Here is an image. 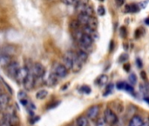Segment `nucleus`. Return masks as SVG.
I'll list each match as a JSON object with an SVG mask.
<instances>
[{
  "instance_id": "nucleus-1",
  "label": "nucleus",
  "mask_w": 149,
  "mask_h": 126,
  "mask_svg": "<svg viewBox=\"0 0 149 126\" xmlns=\"http://www.w3.org/2000/svg\"><path fill=\"white\" fill-rule=\"evenodd\" d=\"M77 59V55L76 53L72 52V51H68L66 52L64 56H63V65L68 69V70H72L74 61Z\"/></svg>"
},
{
  "instance_id": "nucleus-2",
  "label": "nucleus",
  "mask_w": 149,
  "mask_h": 126,
  "mask_svg": "<svg viewBox=\"0 0 149 126\" xmlns=\"http://www.w3.org/2000/svg\"><path fill=\"white\" fill-rule=\"evenodd\" d=\"M3 118H4L8 122H10L13 126L18 123V118H17L15 111L13 110V108L9 107V106L3 111Z\"/></svg>"
},
{
  "instance_id": "nucleus-3",
  "label": "nucleus",
  "mask_w": 149,
  "mask_h": 126,
  "mask_svg": "<svg viewBox=\"0 0 149 126\" xmlns=\"http://www.w3.org/2000/svg\"><path fill=\"white\" fill-rule=\"evenodd\" d=\"M30 71L35 76L36 80L43 78L45 76V69L44 66L40 63L32 64V66L30 68Z\"/></svg>"
},
{
  "instance_id": "nucleus-4",
  "label": "nucleus",
  "mask_w": 149,
  "mask_h": 126,
  "mask_svg": "<svg viewBox=\"0 0 149 126\" xmlns=\"http://www.w3.org/2000/svg\"><path fill=\"white\" fill-rule=\"evenodd\" d=\"M105 121L110 125H115L117 123H118V117L117 115L115 114V112L113 111H112L111 109L107 108L104 111V118Z\"/></svg>"
},
{
  "instance_id": "nucleus-5",
  "label": "nucleus",
  "mask_w": 149,
  "mask_h": 126,
  "mask_svg": "<svg viewBox=\"0 0 149 126\" xmlns=\"http://www.w3.org/2000/svg\"><path fill=\"white\" fill-rule=\"evenodd\" d=\"M75 11L78 14H86L88 16H93L94 15V10L89 4H77L75 5Z\"/></svg>"
},
{
  "instance_id": "nucleus-6",
  "label": "nucleus",
  "mask_w": 149,
  "mask_h": 126,
  "mask_svg": "<svg viewBox=\"0 0 149 126\" xmlns=\"http://www.w3.org/2000/svg\"><path fill=\"white\" fill-rule=\"evenodd\" d=\"M35 83H36V78L30 71L29 74L27 75V76L25 77V79L24 80L23 85L27 91H31L34 89Z\"/></svg>"
},
{
  "instance_id": "nucleus-7",
  "label": "nucleus",
  "mask_w": 149,
  "mask_h": 126,
  "mask_svg": "<svg viewBox=\"0 0 149 126\" xmlns=\"http://www.w3.org/2000/svg\"><path fill=\"white\" fill-rule=\"evenodd\" d=\"M52 72L58 77V78H65L68 74V69L60 63H57L53 66Z\"/></svg>"
},
{
  "instance_id": "nucleus-8",
  "label": "nucleus",
  "mask_w": 149,
  "mask_h": 126,
  "mask_svg": "<svg viewBox=\"0 0 149 126\" xmlns=\"http://www.w3.org/2000/svg\"><path fill=\"white\" fill-rule=\"evenodd\" d=\"M100 111V105H93L91 107H89L86 111V116L87 117L88 119L90 120H95Z\"/></svg>"
},
{
  "instance_id": "nucleus-9",
  "label": "nucleus",
  "mask_w": 149,
  "mask_h": 126,
  "mask_svg": "<svg viewBox=\"0 0 149 126\" xmlns=\"http://www.w3.org/2000/svg\"><path fill=\"white\" fill-rule=\"evenodd\" d=\"M19 65L17 61H11L5 68H6V73L8 75L9 77L10 78H13L15 79L16 75H17V73L19 69Z\"/></svg>"
},
{
  "instance_id": "nucleus-10",
  "label": "nucleus",
  "mask_w": 149,
  "mask_h": 126,
  "mask_svg": "<svg viewBox=\"0 0 149 126\" xmlns=\"http://www.w3.org/2000/svg\"><path fill=\"white\" fill-rule=\"evenodd\" d=\"M30 72V68L27 67H23V68H19L17 75L15 77V80L17 81V82L18 84H23L24 80L25 79V77L27 76V75Z\"/></svg>"
},
{
  "instance_id": "nucleus-11",
  "label": "nucleus",
  "mask_w": 149,
  "mask_h": 126,
  "mask_svg": "<svg viewBox=\"0 0 149 126\" xmlns=\"http://www.w3.org/2000/svg\"><path fill=\"white\" fill-rule=\"evenodd\" d=\"M10 103V97L6 94H1L0 95V112H3Z\"/></svg>"
},
{
  "instance_id": "nucleus-12",
  "label": "nucleus",
  "mask_w": 149,
  "mask_h": 126,
  "mask_svg": "<svg viewBox=\"0 0 149 126\" xmlns=\"http://www.w3.org/2000/svg\"><path fill=\"white\" fill-rule=\"evenodd\" d=\"M11 61H12V60H11L10 55L4 53L3 52L0 53V67L6 68Z\"/></svg>"
},
{
  "instance_id": "nucleus-13",
  "label": "nucleus",
  "mask_w": 149,
  "mask_h": 126,
  "mask_svg": "<svg viewBox=\"0 0 149 126\" xmlns=\"http://www.w3.org/2000/svg\"><path fill=\"white\" fill-rule=\"evenodd\" d=\"M58 79H59V78L52 71V72L50 73V75H48V77L45 80V84H46L47 86L52 87V86H54V85L57 84Z\"/></svg>"
},
{
  "instance_id": "nucleus-14",
  "label": "nucleus",
  "mask_w": 149,
  "mask_h": 126,
  "mask_svg": "<svg viewBox=\"0 0 149 126\" xmlns=\"http://www.w3.org/2000/svg\"><path fill=\"white\" fill-rule=\"evenodd\" d=\"M128 126H143V118L141 116H134L128 124Z\"/></svg>"
},
{
  "instance_id": "nucleus-15",
  "label": "nucleus",
  "mask_w": 149,
  "mask_h": 126,
  "mask_svg": "<svg viewBox=\"0 0 149 126\" xmlns=\"http://www.w3.org/2000/svg\"><path fill=\"white\" fill-rule=\"evenodd\" d=\"M140 11V6L137 4H129L125 7V11L128 13H135Z\"/></svg>"
},
{
  "instance_id": "nucleus-16",
  "label": "nucleus",
  "mask_w": 149,
  "mask_h": 126,
  "mask_svg": "<svg viewBox=\"0 0 149 126\" xmlns=\"http://www.w3.org/2000/svg\"><path fill=\"white\" fill-rule=\"evenodd\" d=\"M91 17H92V16H88V15H86V14H79L77 19H78L79 22L80 23L81 26H82V25H88L89 21H90V19H91Z\"/></svg>"
},
{
  "instance_id": "nucleus-17",
  "label": "nucleus",
  "mask_w": 149,
  "mask_h": 126,
  "mask_svg": "<svg viewBox=\"0 0 149 126\" xmlns=\"http://www.w3.org/2000/svg\"><path fill=\"white\" fill-rule=\"evenodd\" d=\"M76 54H77L78 58L79 59V61H80L83 64H84V63L87 61V59H88V53L85 52V51L82 50V49L78 50V51L76 52Z\"/></svg>"
},
{
  "instance_id": "nucleus-18",
  "label": "nucleus",
  "mask_w": 149,
  "mask_h": 126,
  "mask_svg": "<svg viewBox=\"0 0 149 126\" xmlns=\"http://www.w3.org/2000/svg\"><path fill=\"white\" fill-rule=\"evenodd\" d=\"M88 120L86 116H80L76 120V126H89Z\"/></svg>"
},
{
  "instance_id": "nucleus-19",
  "label": "nucleus",
  "mask_w": 149,
  "mask_h": 126,
  "mask_svg": "<svg viewBox=\"0 0 149 126\" xmlns=\"http://www.w3.org/2000/svg\"><path fill=\"white\" fill-rule=\"evenodd\" d=\"M70 28L72 31L79 30V29L81 28V25H80V23L79 22L78 19H74V20H72L71 21V23H70Z\"/></svg>"
},
{
  "instance_id": "nucleus-20",
  "label": "nucleus",
  "mask_w": 149,
  "mask_h": 126,
  "mask_svg": "<svg viewBox=\"0 0 149 126\" xmlns=\"http://www.w3.org/2000/svg\"><path fill=\"white\" fill-rule=\"evenodd\" d=\"M48 96V92L45 90V89H40L37 92L36 94V97L38 99V100H43L45 99L46 96Z\"/></svg>"
},
{
  "instance_id": "nucleus-21",
  "label": "nucleus",
  "mask_w": 149,
  "mask_h": 126,
  "mask_svg": "<svg viewBox=\"0 0 149 126\" xmlns=\"http://www.w3.org/2000/svg\"><path fill=\"white\" fill-rule=\"evenodd\" d=\"M98 25H99V22H98V19L94 17V16H92L91 17V19L89 21V24L88 25L90 27H92L93 29H96L98 27Z\"/></svg>"
},
{
  "instance_id": "nucleus-22",
  "label": "nucleus",
  "mask_w": 149,
  "mask_h": 126,
  "mask_svg": "<svg viewBox=\"0 0 149 126\" xmlns=\"http://www.w3.org/2000/svg\"><path fill=\"white\" fill-rule=\"evenodd\" d=\"M97 82H98L99 85H101V86H102V85H105V84H107V82H108V76L106 75H100V76L98 78Z\"/></svg>"
},
{
  "instance_id": "nucleus-23",
  "label": "nucleus",
  "mask_w": 149,
  "mask_h": 126,
  "mask_svg": "<svg viewBox=\"0 0 149 126\" xmlns=\"http://www.w3.org/2000/svg\"><path fill=\"white\" fill-rule=\"evenodd\" d=\"M95 126H111L110 125H108L104 118H100V119H98L97 122H96V125Z\"/></svg>"
},
{
  "instance_id": "nucleus-24",
  "label": "nucleus",
  "mask_w": 149,
  "mask_h": 126,
  "mask_svg": "<svg viewBox=\"0 0 149 126\" xmlns=\"http://www.w3.org/2000/svg\"><path fill=\"white\" fill-rule=\"evenodd\" d=\"M140 90H141V92L143 95H145V96L148 93V86L145 85V84H141V85H140Z\"/></svg>"
},
{
  "instance_id": "nucleus-25",
  "label": "nucleus",
  "mask_w": 149,
  "mask_h": 126,
  "mask_svg": "<svg viewBox=\"0 0 149 126\" xmlns=\"http://www.w3.org/2000/svg\"><path fill=\"white\" fill-rule=\"evenodd\" d=\"M144 32H145L144 29L141 28V27H140V28H138V29L135 31V32H134V37H135V38H139V37H141V35H143Z\"/></svg>"
},
{
  "instance_id": "nucleus-26",
  "label": "nucleus",
  "mask_w": 149,
  "mask_h": 126,
  "mask_svg": "<svg viewBox=\"0 0 149 126\" xmlns=\"http://www.w3.org/2000/svg\"><path fill=\"white\" fill-rule=\"evenodd\" d=\"M137 82V78H136V75L134 74H131L129 75V83L131 85H134Z\"/></svg>"
},
{
  "instance_id": "nucleus-27",
  "label": "nucleus",
  "mask_w": 149,
  "mask_h": 126,
  "mask_svg": "<svg viewBox=\"0 0 149 126\" xmlns=\"http://www.w3.org/2000/svg\"><path fill=\"white\" fill-rule=\"evenodd\" d=\"M120 37H121V38H126V37H127V28H126V27H124V26L120 27Z\"/></svg>"
},
{
  "instance_id": "nucleus-28",
  "label": "nucleus",
  "mask_w": 149,
  "mask_h": 126,
  "mask_svg": "<svg viewBox=\"0 0 149 126\" xmlns=\"http://www.w3.org/2000/svg\"><path fill=\"white\" fill-rule=\"evenodd\" d=\"M98 11V14L100 16H104L106 14V9H105V7L103 5H100L98 7V11Z\"/></svg>"
},
{
  "instance_id": "nucleus-29",
  "label": "nucleus",
  "mask_w": 149,
  "mask_h": 126,
  "mask_svg": "<svg viewBox=\"0 0 149 126\" xmlns=\"http://www.w3.org/2000/svg\"><path fill=\"white\" fill-rule=\"evenodd\" d=\"M61 1L67 5H76L78 4V0H61Z\"/></svg>"
},
{
  "instance_id": "nucleus-30",
  "label": "nucleus",
  "mask_w": 149,
  "mask_h": 126,
  "mask_svg": "<svg viewBox=\"0 0 149 126\" xmlns=\"http://www.w3.org/2000/svg\"><path fill=\"white\" fill-rule=\"evenodd\" d=\"M127 84V82H118V83L116 84V87H117V89H124V90H125Z\"/></svg>"
},
{
  "instance_id": "nucleus-31",
  "label": "nucleus",
  "mask_w": 149,
  "mask_h": 126,
  "mask_svg": "<svg viewBox=\"0 0 149 126\" xmlns=\"http://www.w3.org/2000/svg\"><path fill=\"white\" fill-rule=\"evenodd\" d=\"M0 126H13L10 122H8L7 120H5L4 118H2V119H0Z\"/></svg>"
},
{
  "instance_id": "nucleus-32",
  "label": "nucleus",
  "mask_w": 149,
  "mask_h": 126,
  "mask_svg": "<svg viewBox=\"0 0 149 126\" xmlns=\"http://www.w3.org/2000/svg\"><path fill=\"white\" fill-rule=\"evenodd\" d=\"M80 91L83 93H86V94H89L91 92V89L88 86H83L80 88Z\"/></svg>"
},
{
  "instance_id": "nucleus-33",
  "label": "nucleus",
  "mask_w": 149,
  "mask_h": 126,
  "mask_svg": "<svg viewBox=\"0 0 149 126\" xmlns=\"http://www.w3.org/2000/svg\"><path fill=\"white\" fill-rule=\"evenodd\" d=\"M115 1V3H116V4L118 5V6H122L123 4H124V3H125V0H114Z\"/></svg>"
},
{
  "instance_id": "nucleus-34",
  "label": "nucleus",
  "mask_w": 149,
  "mask_h": 126,
  "mask_svg": "<svg viewBox=\"0 0 149 126\" xmlns=\"http://www.w3.org/2000/svg\"><path fill=\"white\" fill-rule=\"evenodd\" d=\"M127 59H128V56H127V54H122V55H120V61H127Z\"/></svg>"
},
{
  "instance_id": "nucleus-35",
  "label": "nucleus",
  "mask_w": 149,
  "mask_h": 126,
  "mask_svg": "<svg viewBox=\"0 0 149 126\" xmlns=\"http://www.w3.org/2000/svg\"><path fill=\"white\" fill-rule=\"evenodd\" d=\"M89 0H78V4H88Z\"/></svg>"
},
{
  "instance_id": "nucleus-36",
  "label": "nucleus",
  "mask_w": 149,
  "mask_h": 126,
  "mask_svg": "<svg viewBox=\"0 0 149 126\" xmlns=\"http://www.w3.org/2000/svg\"><path fill=\"white\" fill-rule=\"evenodd\" d=\"M143 126H149V118H147L146 120L143 119Z\"/></svg>"
},
{
  "instance_id": "nucleus-37",
  "label": "nucleus",
  "mask_w": 149,
  "mask_h": 126,
  "mask_svg": "<svg viewBox=\"0 0 149 126\" xmlns=\"http://www.w3.org/2000/svg\"><path fill=\"white\" fill-rule=\"evenodd\" d=\"M1 94H3V93H2V90H1V89H0V95H1Z\"/></svg>"
},
{
  "instance_id": "nucleus-38",
  "label": "nucleus",
  "mask_w": 149,
  "mask_h": 126,
  "mask_svg": "<svg viewBox=\"0 0 149 126\" xmlns=\"http://www.w3.org/2000/svg\"><path fill=\"white\" fill-rule=\"evenodd\" d=\"M99 1H100V2H104L105 0H99Z\"/></svg>"
},
{
  "instance_id": "nucleus-39",
  "label": "nucleus",
  "mask_w": 149,
  "mask_h": 126,
  "mask_svg": "<svg viewBox=\"0 0 149 126\" xmlns=\"http://www.w3.org/2000/svg\"><path fill=\"white\" fill-rule=\"evenodd\" d=\"M2 53V51H1V47H0V53Z\"/></svg>"
}]
</instances>
